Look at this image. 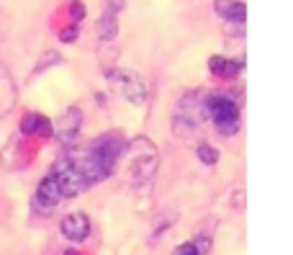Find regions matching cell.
Listing matches in <instances>:
<instances>
[{
  "mask_svg": "<svg viewBox=\"0 0 293 255\" xmlns=\"http://www.w3.org/2000/svg\"><path fill=\"white\" fill-rule=\"evenodd\" d=\"M203 111L213 119L216 129H219L224 137H231V134L239 131V103L229 96H208L203 101Z\"/></svg>",
  "mask_w": 293,
  "mask_h": 255,
  "instance_id": "obj_1",
  "label": "cell"
},
{
  "mask_svg": "<svg viewBox=\"0 0 293 255\" xmlns=\"http://www.w3.org/2000/svg\"><path fill=\"white\" fill-rule=\"evenodd\" d=\"M157 173V147L147 137H139L131 144V183L144 188Z\"/></svg>",
  "mask_w": 293,
  "mask_h": 255,
  "instance_id": "obj_2",
  "label": "cell"
},
{
  "mask_svg": "<svg viewBox=\"0 0 293 255\" xmlns=\"http://www.w3.org/2000/svg\"><path fill=\"white\" fill-rule=\"evenodd\" d=\"M105 78L111 80V85H113L126 101H131V103H144V101H147V85L142 83V78H139V75L113 70V72H105Z\"/></svg>",
  "mask_w": 293,
  "mask_h": 255,
  "instance_id": "obj_3",
  "label": "cell"
},
{
  "mask_svg": "<svg viewBox=\"0 0 293 255\" xmlns=\"http://www.w3.org/2000/svg\"><path fill=\"white\" fill-rule=\"evenodd\" d=\"M59 230L67 240H72V243H83V240H88V235L93 232V222L83 212H72L59 222Z\"/></svg>",
  "mask_w": 293,
  "mask_h": 255,
  "instance_id": "obj_4",
  "label": "cell"
},
{
  "mask_svg": "<svg viewBox=\"0 0 293 255\" xmlns=\"http://www.w3.org/2000/svg\"><path fill=\"white\" fill-rule=\"evenodd\" d=\"M121 10H123V0H105L103 16L98 21L103 41H113L116 39V34H118V13Z\"/></svg>",
  "mask_w": 293,
  "mask_h": 255,
  "instance_id": "obj_5",
  "label": "cell"
},
{
  "mask_svg": "<svg viewBox=\"0 0 293 255\" xmlns=\"http://www.w3.org/2000/svg\"><path fill=\"white\" fill-rule=\"evenodd\" d=\"M80 122H83L80 111H77V109H67L65 114H62L59 122L54 124V134H57V137L65 142V144H70V142H75V137H77Z\"/></svg>",
  "mask_w": 293,
  "mask_h": 255,
  "instance_id": "obj_6",
  "label": "cell"
},
{
  "mask_svg": "<svg viewBox=\"0 0 293 255\" xmlns=\"http://www.w3.org/2000/svg\"><path fill=\"white\" fill-rule=\"evenodd\" d=\"M213 10H216V16H221L226 23H231V26H244L247 8H244L242 0H216V3H213Z\"/></svg>",
  "mask_w": 293,
  "mask_h": 255,
  "instance_id": "obj_7",
  "label": "cell"
},
{
  "mask_svg": "<svg viewBox=\"0 0 293 255\" xmlns=\"http://www.w3.org/2000/svg\"><path fill=\"white\" fill-rule=\"evenodd\" d=\"M21 134H26V137H52L54 124L41 114H28L21 122Z\"/></svg>",
  "mask_w": 293,
  "mask_h": 255,
  "instance_id": "obj_8",
  "label": "cell"
},
{
  "mask_svg": "<svg viewBox=\"0 0 293 255\" xmlns=\"http://www.w3.org/2000/svg\"><path fill=\"white\" fill-rule=\"evenodd\" d=\"M208 67H211V72L216 75V78H237V75L242 72V62L226 59V57H211Z\"/></svg>",
  "mask_w": 293,
  "mask_h": 255,
  "instance_id": "obj_9",
  "label": "cell"
},
{
  "mask_svg": "<svg viewBox=\"0 0 293 255\" xmlns=\"http://www.w3.org/2000/svg\"><path fill=\"white\" fill-rule=\"evenodd\" d=\"M208 248H211V237H193L188 243L178 245L173 255H206Z\"/></svg>",
  "mask_w": 293,
  "mask_h": 255,
  "instance_id": "obj_10",
  "label": "cell"
},
{
  "mask_svg": "<svg viewBox=\"0 0 293 255\" xmlns=\"http://www.w3.org/2000/svg\"><path fill=\"white\" fill-rule=\"evenodd\" d=\"M195 155L200 157V162H206V165H216V162H219V152H216L211 144H198Z\"/></svg>",
  "mask_w": 293,
  "mask_h": 255,
  "instance_id": "obj_11",
  "label": "cell"
},
{
  "mask_svg": "<svg viewBox=\"0 0 293 255\" xmlns=\"http://www.w3.org/2000/svg\"><path fill=\"white\" fill-rule=\"evenodd\" d=\"M59 39H62V41H75V39H77V26L72 23L70 28H65V31H59Z\"/></svg>",
  "mask_w": 293,
  "mask_h": 255,
  "instance_id": "obj_12",
  "label": "cell"
},
{
  "mask_svg": "<svg viewBox=\"0 0 293 255\" xmlns=\"http://www.w3.org/2000/svg\"><path fill=\"white\" fill-rule=\"evenodd\" d=\"M65 255H80V253H77V250H65Z\"/></svg>",
  "mask_w": 293,
  "mask_h": 255,
  "instance_id": "obj_13",
  "label": "cell"
}]
</instances>
